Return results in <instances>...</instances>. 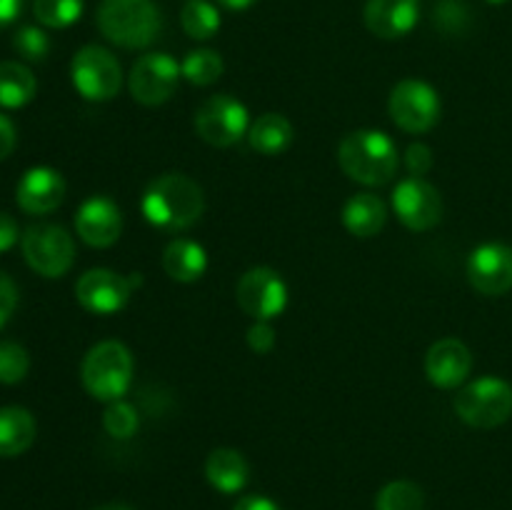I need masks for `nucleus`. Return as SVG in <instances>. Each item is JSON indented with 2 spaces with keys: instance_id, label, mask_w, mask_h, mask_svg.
Here are the masks:
<instances>
[{
  "instance_id": "nucleus-1",
  "label": "nucleus",
  "mask_w": 512,
  "mask_h": 510,
  "mask_svg": "<svg viewBox=\"0 0 512 510\" xmlns=\"http://www.w3.org/2000/svg\"><path fill=\"white\" fill-rule=\"evenodd\" d=\"M145 220L160 230H188L203 218L205 195L193 178L183 173L158 175L140 200Z\"/></svg>"
},
{
  "instance_id": "nucleus-2",
  "label": "nucleus",
  "mask_w": 512,
  "mask_h": 510,
  "mask_svg": "<svg viewBox=\"0 0 512 510\" xmlns=\"http://www.w3.org/2000/svg\"><path fill=\"white\" fill-rule=\"evenodd\" d=\"M338 163L360 185H385L398 170V148L383 130H355L338 145Z\"/></svg>"
},
{
  "instance_id": "nucleus-3",
  "label": "nucleus",
  "mask_w": 512,
  "mask_h": 510,
  "mask_svg": "<svg viewBox=\"0 0 512 510\" xmlns=\"http://www.w3.org/2000/svg\"><path fill=\"white\" fill-rule=\"evenodd\" d=\"M98 28L113 45L138 50L158 38L163 18L153 0H103Z\"/></svg>"
},
{
  "instance_id": "nucleus-4",
  "label": "nucleus",
  "mask_w": 512,
  "mask_h": 510,
  "mask_svg": "<svg viewBox=\"0 0 512 510\" xmlns=\"http://www.w3.org/2000/svg\"><path fill=\"white\" fill-rule=\"evenodd\" d=\"M80 380L95 400H123L133 383V353L118 340L93 345L80 363Z\"/></svg>"
},
{
  "instance_id": "nucleus-5",
  "label": "nucleus",
  "mask_w": 512,
  "mask_h": 510,
  "mask_svg": "<svg viewBox=\"0 0 512 510\" xmlns=\"http://www.w3.org/2000/svg\"><path fill=\"white\" fill-rule=\"evenodd\" d=\"M455 413L470 428H498L512 418V385L495 375H483L455 395Z\"/></svg>"
},
{
  "instance_id": "nucleus-6",
  "label": "nucleus",
  "mask_w": 512,
  "mask_h": 510,
  "mask_svg": "<svg viewBox=\"0 0 512 510\" xmlns=\"http://www.w3.org/2000/svg\"><path fill=\"white\" fill-rule=\"evenodd\" d=\"M23 258L43 278H63L75 260V243L63 225L38 223L20 235Z\"/></svg>"
},
{
  "instance_id": "nucleus-7",
  "label": "nucleus",
  "mask_w": 512,
  "mask_h": 510,
  "mask_svg": "<svg viewBox=\"0 0 512 510\" xmlns=\"http://www.w3.org/2000/svg\"><path fill=\"white\" fill-rule=\"evenodd\" d=\"M70 78H73L75 90L85 100L105 103L120 93L123 70H120L118 58L110 50L100 48V45H85L73 55Z\"/></svg>"
},
{
  "instance_id": "nucleus-8",
  "label": "nucleus",
  "mask_w": 512,
  "mask_h": 510,
  "mask_svg": "<svg viewBox=\"0 0 512 510\" xmlns=\"http://www.w3.org/2000/svg\"><path fill=\"white\" fill-rule=\"evenodd\" d=\"M388 110L393 123L405 133H428L440 120L438 90L425 80H400L388 100Z\"/></svg>"
},
{
  "instance_id": "nucleus-9",
  "label": "nucleus",
  "mask_w": 512,
  "mask_h": 510,
  "mask_svg": "<svg viewBox=\"0 0 512 510\" xmlns=\"http://www.w3.org/2000/svg\"><path fill=\"white\" fill-rule=\"evenodd\" d=\"M195 130L213 148H230L248 135V108L233 95H213L195 113Z\"/></svg>"
},
{
  "instance_id": "nucleus-10",
  "label": "nucleus",
  "mask_w": 512,
  "mask_h": 510,
  "mask_svg": "<svg viewBox=\"0 0 512 510\" xmlns=\"http://www.w3.org/2000/svg\"><path fill=\"white\" fill-rule=\"evenodd\" d=\"M180 78H183V70L173 55L148 53L135 60L133 68H130L128 88L140 105L155 108V105H163L173 98Z\"/></svg>"
},
{
  "instance_id": "nucleus-11",
  "label": "nucleus",
  "mask_w": 512,
  "mask_h": 510,
  "mask_svg": "<svg viewBox=\"0 0 512 510\" xmlns=\"http://www.w3.org/2000/svg\"><path fill=\"white\" fill-rule=\"evenodd\" d=\"M235 300L250 318L273 320L288 305V285L280 278L278 270L258 265L240 275L238 285H235Z\"/></svg>"
},
{
  "instance_id": "nucleus-12",
  "label": "nucleus",
  "mask_w": 512,
  "mask_h": 510,
  "mask_svg": "<svg viewBox=\"0 0 512 510\" xmlns=\"http://www.w3.org/2000/svg\"><path fill=\"white\" fill-rule=\"evenodd\" d=\"M135 283H140V278H125L110 268H93L75 283V298L88 313L113 315L128 305Z\"/></svg>"
},
{
  "instance_id": "nucleus-13",
  "label": "nucleus",
  "mask_w": 512,
  "mask_h": 510,
  "mask_svg": "<svg viewBox=\"0 0 512 510\" xmlns=\"http://www.w3.org/2000/svg\"><path fill=\"white\" fill-rule=\"evenodd\" d=\"M393 210L405 228L425 233L443 218V198L428 180L410 175L393 190Z\"/></svg>"
},
{
  "instance_id": "nucleus-14",
  "label": "nucleus",
  "mask_w": 512,
  "mask_h": 510,
  "mask_svg": "<svg viewBox=\"0 0 512 510\" xmlns=\"http://www.w3.org/2000/svg\"><path fill=\"white\" fill-rule=\"evenodd\" d=\"M468 280L480 295L498 298L512 290V248L505 243L478 245L468 258Z\"/></svg>"
},
{
  "instance_id": "nucleus-15",
  "label": "nucleus",
  "mask_w": 512,
  "mask_h": 510,
  "mask_svg": "<svg viewBox=\"0 0 512 510\" xmlns=\"http://www.w3.org/2000/svg\"><path fill=\"white\" fill-rule=\"evenodd\" d=\"M75 230L90 248H110L123 233V213L105 195H93L78 208Z\"/></svg>"
},
{
  "instance_id": "nucleus-16",
  "label": "nucleus",
  "mask_w": 512,
  "mask_h": 510,
  "mask_svg": "<svg viewBox=\"0 0 512 510\" xmlns=\"http://www.w3.org/2000/svg\"><path fill=\"white\" fill-rule=\"evenodd\" d=\"M473 370V353L458 338H443L425 353V375L435 388H458Z\"/></svg>"
},
{
  "instance_id": "nucleus-17",
  "label": "nucleus",
  "mask_w": 512,
  "mask_h": 510,
  "mask_svg": "<svg viewBox=\"0 0 512 510\" xmlns=\"http://www.w3.org/2000/svg\"><path fill=\"white\" fill-rule=\"evenodd\" d=\"M63 198V175L55 168H48V165H35V168L25 170L18 183V190H15V200H18L20 210L28 215L53 213L63 203Z\"/></svg>"
},
{
  "instance_id": "nucleus-18",
  "label": "nucleus",
  "mask_w": 512,
  "mask_h": 510,
  "mask_svg": "<svg viewBox=\"0 0 512 510\" xmlns=\"http://www.w3.org/2000/svg\"><path fill=\"white\" fill-rule=\"evenodd\" d=\"M363 18L370 33L378 38H403L418 25L420 0H368Z\"/></svg>"
},
{
  "instance_id": "nucleus-19",
  "label": "nucleus",
  "mask_w": 512,
  "mask_h": 510,
  "mask_svg": "<svg viewBox=\"0 0 512 510\" xmlns=\"http://www.w3.org/2000/svg\"><path fill=\"white\" fill-rule=\"evenodd\" d=\"M205 478L225 495L240 493L250 480V465L243 453L233 448H218L205 460Z\"/></svg>"
},
{
  "instance_id": "nucleus-20",
  "label": "nucleus",
  "mask_w": 512,
  "mask_h": 510,
  "mask_svg": "<svg viewBox=\"0 0 512 510\" xmlns=\"http://www.w3.org/2000/svg\"><path fill=\"white\" fill-rule=\"evenodd\" d=\"M163 270L170 280L195 283L208 270V253L200 243L190 238H175L163 250Z\"/></svg>"
},
{
  "instance_id": "nucleus-21",
  "label": "nucleus",
  "mask_w": 512,
  "mask_h": 510,
  "mask_svg": "<svg viewBox=\"0 0 512 510\" xmlns=\"http://www.w3.org/2000/svg\"><path fill=\"white\" fill-rule=\"evenodd\" d=\"M388 220V205L373 193H358L345 203L343 225L355 238H373Z\"/></svg>"
},
{
  "instance_id": "nucleus-22",
  "label": "nucleus",
  "mask_w": 512,
  "mask_h": 510,
  "mask_svg": "<svg viewBox=\"0 0 512 510\" xmlns=\"http://www.w3.org/2000/svg\"><path fill=\"white\" fill-rule=\"evenodd\" d=\"M35 418L20 405L0 408V458H18L33 445Z\"/></svg>"
},
{
  "instance_id": "nucleus-23",
  "label": "nucleus",
  "mask_w": 512,
  "mask_h": 510,
  "mask_svg": "<svg viewBox=\"0 0 512 510\" xmlns=\"http://www.w3.org/2000/svg\"><path fill=\"white\" fill-rule=\"evenodd\" d=\"M293 125L285 115L265 113L250 125L248 143L260 155H280L293 145Z\"/></svg>"
},
{
  "instance_id": "nucleus-24",
  "label": "nucleus",
  "mask_w": 512,
  "mask_h": 510,
  "mask_svg": "<svg viewBox=\"0 0 512 510\" xmlns=\"http://www.w3.org/2000/svg\"><path fill=\"white\" fill-rule=\"evenodd\" d=\"M35 75L30 73L28 65L5 60L0 63V105L3 108H23L35 98Z\"/></svg>"
},
{
  "instance_id": "nucleus-25",
  "label": "nucleus",
  "mask_w": 512,
  "mask_h": 510,
  "mask_svg": "<svg viewBox=\"0 0 512 510\" xmlns=\"http://www.w3.org/2000/svg\"><path fill=\"white\" fill-rule=\"evenodd\" d=\"M180 25L195 40H210L220 30V13L208 0H188L180 13Z\"/></svg>"
},
{
  "instance_id": "nucleus-26",
  "label": "nucleus",
  "mask_w": 512,
  "mask_h": 510,
  "mask_svg": "<svg viewBox=\"0 0 512 510\" xmlns=\"http://www.w3.org/2000/svg\"><path fill=\"white\" fill-rule=\"evenodd\" d=\"M180 70H183V78L193 85H213L215 80L223 75L225 65L223 58H220L215 50L210 48H200L193 50V53L185 55V60L180 63Z\"/></svg>"
},
{
  "instance_id": "nucleus-27",
  "label": "nucleus",
  "mask_w": 512,
  "mask_h": 510,
  "mask_svg": "<svg viewBox=\"0 0 512 510\" xmlns=\"http://www.w3.org/2000/svg\"><path fill=\"white\" fill-rule=\"evenodd\" d=\"M375 510H425V495L413 480H393L380 488Z\"/></svg>"
},
{
  "instance_id": "nucleus-28",
  "label": "nucleus",
  "mask_w": 512,
  "mask_h": 510,
  "mask_svg": "<svg viewBox=\"0 0 512 510\" xmlns=\"http://www.w3.org/2000/svg\"><path fill=\"white\" fill-rule=\"evenodd\" d=\"M33 15L45 28H68L83 15V0H33Z\"/></svg>"
},
{
  "instance_id": "nucleus-29",
  "label": "nucleus",
  "mask_w": 512,
  "mask_h": 510,
  "mask_svg": "<svg viewBox=\"0 0 512 510\" xmlns=\"http://www.w3.org/2000/svg\"><path fill=\"white\" fill-rule=\"evenodd\" d=\"M103 428L110 438L115 440H128L138 433L140 428V418L135 405L125 403V400H113L108 403L103 413Z\"/></svg>"
},
{
  "instance_id": "nucleus-30",
  "label": "nucleus",
  "mask_w": 512,
  "mask_h": 510,
  "mask_svg": "<svg viewBox=\"0 0 512 510\" xmlns=\"http://www.w3.org/2000/svg\"><path fill=\"white\" fill-rule=\"evenodd\" d=\"M30 355L28 350L13 340H0V383L15 385L28 375Z\"/></svg>"
},
{
  "instance_id": "nucleus-31",
  "label": "nucleus",
  "mask_w": 512,
  "mask_h": 510,
  "mask_svg": "<svg viewBox=\"0 0 512 510\" xmlns=\"http://www.w3.org/2000/svg\"><path fill=\"white\" fill-rule=\"evenodd\" d=\"M435 28L445 35H463L470 25V8L465 0H438L433 8Z\"/></svg>"
},
{
  "instance_id": "nucleus-32",
  "label": "nucleus",
  "mask_w": 512,
  "mask_h": 510,
  "mask_svg": "<svg viewBox=\"0 0 512 510\" xmlns=\"http://www.w3.org/2000/svg\"><path fill=\"white\" fill-rule=\"evenodd\" d=\"M13 45L25 60H30V63H40V60H45V55H48L50 50L48 35H45L40 28H35V25H25V28H20L18 33H15Z\"/></svg>"
},
{
  "instance_id": "nucleus-33",
  "label": "nucleus",
  "mask_w": 512,
  "mask_h": 510,
  "mask_svg": "<svg viewBox=\"0 0 512 510\" xmlns=\"http://www.w3.org/2000/svg\"><path fill=\"white\" fill-rule=\"evenodd\" d=\"M433 150L428 148L425 143H413L408 148V153H405V168L410 170V175L413 178H423V175L430 173V168H433Z\"/></svg>"
},
{
  "instance_id": "nucleus-34",
  "label": "nucleus",
  "mask_w": 512,
  "mask_h": 510,
  "mask_svg": "<svg viewBox=\"0 0 512 510\" xmlns=\"http://www.w3.org/2000/svg\"><path fill=\"white\" fill-rule=\"evenodd\" d=\"M248 345L258 355L270 353L275 348V330L270 325V320H255V325H250Z\"/></svg>"
},
{
  "instance_id": "nucleus-35",
  "label": "nucleus",
  "mask_w": 512,
  "mask_h": 510,
  "mask_svg": "<svg viewBox=\"0 0 512 510\" xmlns=\"http://www.w3.org/2000/svg\"><path fill=\"white\" fill-rule=\"evenodd\" d=\"M15 308H18V285L10 275L0 273V328L13 318Z\"/></svg>"
},
{
  "instance_id": "nucleus-36",
  "label": "nucleus",
  "mask_w": 512,
  "mask_h": 510,
  "mask_svg": "<svg viewBox=\"0 0 512 510\" xmlns=\"http://www.w3.org/2000/svg\"><path fill=\"white\" fill-rule=\"evenodd\" d=\"M15 143H18V133H15L13 120L0 113V160L10 158V153L15 150Z\"/></svg>"
},
{
  "instance_id": "nucleus-37",
  "label": "nucleus",
  "mask_w": 512,
  "mask_h": 510,
  "mask_svg": "<svg viewBox=\"0 0 512 510\" xmlns=\"http://www.w3.org/2000/svg\"><path fill=\"white\" fill-rule=\"evenodd\" d=\"M18 238H20L18 223H15L8 213H3V210H0V253L13 248V245L18 243Z\"/></svg>"
},
{
  "instance_id": "nucleus-38",
  "label": "nucleus",
  "mask_w": 512,
  "mask_h": 510,
  "mask_svg": "<svg viewBox=\"0 0 512 510\" xmlns=\"http://www.w3.org/2000/svg\"><path fill=\"white\" fill-rule=\"evenodd\" d=\"M233 510H283L275 500L265 498V495H245L235 503Z\"/></svg>"
},
{
  "instance_id": "nucleus-39",
  "label": "nucleus",
  "mask_w": 512,
  "mask_h": 510,
  "mask_svg": "<svg viewBox=\"0 0 512 510\" xmlns=\"http://www.w3.org/2000/svg\"><path fill=\"white\" fill-rule=\"evenodd\" d=\"M23 10V0H0V28L13 23Z\"/></svg>"
},
{
  "instance_id": "nucleus-40",
  "label": "nucleus",
  "mask_w": 512,
  "mask_h": 510,
  "mask_svg": "<svg viewBox=\"0 0 512 510\" xmlns=\"http://www.w3.org/2000/svg\"><path fill=\"white\" fill-rule=\"evenodd\" d=\"M225 10H248L255 0H218Z\"/></svg>"
},
{
  "instance_id": "nucleus-41",
  "label": "nucleus",
  "mask_w": 512,
  "mask_h": 510,
  "mask_svg": "<svg viewBox=\"0 0 512 510\" xmlns=\"http://www.w3.org/2000/svg\"><path fill=\"white\" fill-rule=\"evenodd\" d=\"M98 510H135V508H130V505H123V503H110V505H103V508H98Z\"/></svg>"
},
{
  "instance_id": "nucleus-42",
  "label": "nucleus",
  "mask_w": 512,
  "mask_h": 510,
  "mask_svg": "<svg viewBox=\"0 0 512 510\" xmlns=\"http://www.w3.org/2000/svg\"><path fill=\"white\" fill-rule=\"evenodd\" d=\"M485 3H493V5H503V3H508V0H485Z\"/></svg>"
}]
</instances>
